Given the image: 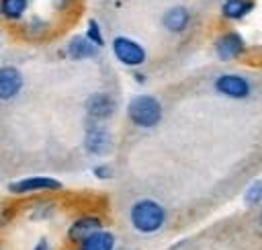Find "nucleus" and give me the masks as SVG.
<instances>
[{
    "mask_svg": "<svg viewBox=\"0 0 262 250\" xmlns=\"http://www.w3.org/2000/svg\"><path fill=\"white\" fill-rule=\"evenodd\" d=\"M115 250H123V248H115Z\"/></svg>",
    "mask_w": 262,
    "mask_h": 250,
    "instance_id": "obj_25",
    "label": "nucleus"
},
{
    "mask_svg": "<svg viewBox=\"0 0 262 250\" xmlns=\"http://www.w3.org/2000/svg\"><path fill=\"white\" fill-rule=\"evenodd\" d=\"M248 49V43L239 31H223L213 41V51L219 61H233L239 59Z\"/></svg>",
    "mask_w": 262,
    "mask_h": 250,
    "instance_id": "obj_5",
    "label": "nucleus"
},
{
    "mask_svg": "<svg viewBox=\"0 0 262 250\" xmlns=\"http://www.w3.org/2000/svg\"><path fill=\"white\" fill-rule=\"evenodd\" d=\"M33 250H55V248L49 244V240H47V238H41V240L35 244V248H33Z\"/></svg>",
    "mask_w": 262,
    "mask_h": 250,
    "instance_id": "obj_20",
    "label": "nucleus"
},
{
    "mask_svg": "<svg viewBox=\"0 0 262 250\" xmlns=\"http://www.w3.org/2000/svg\"><path fill=\"white\" fill-rule=\"evenodd\" d=\"M111 51L117 57V61L123 64V66H127V68H141L147 61L145 47L137 39H133L129 35H117V37H113Z\"/></svg>",
    "mask_w": 262,
    "mask_h": 250,
    "instance_id": "obj_3",
    "label": "nucleus"
},
{
    "mask_svg": "<svg viewBox=\"0 0 262 250\" xmlns=\"http://www.w3.org/2000/svg\"><path fill=\"white\" fill-rule=\"evenodd\" d=\"M133 80H135V82H139V84H145V80H147V78H145V74H143V72L135 70V72H133Z\"/></svg>",
    "mask_w": 262,
    "mask_h": 250,
    "instance_id": "obj_21",
    "label": "nucleus"
},
{
    "mask_svg": "<svg viewBox=\"0 0 262 250\" xmlns=\"http://www.w3.org/2000/svg\"><path fill=\"white\" fill-rule=\"evenodd\" d=\"M63 182L53 178V176H23L12 182H8V193L10 195H33V193H55L61 191Z\"/></svg>",
    "mask_w": 262,
    "mask_h": 250,
    "instance_id": "obj_7",
    "label": "nucleus"
},
{
    "mask_svg": "<svg viewBox=\"0 0 262 250\" xmlns=\"http://www.w3.org/2000/svg\"><path fill=\"white\" fill-rule=\"evenodd\" d=\"M29 0H0V18L6 23H20L27 18Z\"/></svg>",
    "mask_w": 262,
    "mask_h": 250,
    "instance_id": "obj_15",
    "label": "nucleus"
},
{
    "mask_svg": "<svg viewBox=\"0 0 262 250\" xmlns=\"http://www.w3.org/2000/svg\"><path fill=\"white\" fill-rule=\"evenodd\" d=\"M25 88V76L16 66H0V100H14Z\"/></svg>",
    "mask_w": 262,
    "mask_h": 250,
    "instance_id": "obj_9",
    "label": "nucleus"
},
{
    "mask_svg": "<svg viewBox=\"0 0 262 250\" xmlns=\"http://www.w3.org/2000/svg\"><path fill=\"white\" fill-rule=\"evenodd\" d=\"M166 219H168L166 207L160 201L151 199V197L137 199L129 207V223L141 236L158 234L166 225Z\"/></svg>",
    "mask_w": 262,
    "mask_h": 250,
    "instance_id": "obj_1",
    "label": "nucleus"
},
{
    "mask_svg": "<svg viewBox=\"0 0 262 250\" xmlns=\"http://www.w3.org/2000/svg\"><path fill=\"white\" fill-rule=\"evenodd\" d=\"M70 2H72V0H55V6L63 10V8H68V6H70Z\"/></svg>",
    "mask_w": 262,
    "mask_h": 250,
    "instance_id": "obj_22",
    "label": "nucleus"
},
{
    "mask_svg": "<svg viewBox=\"0 0 262 250\" xmlns=\"http://www.w3.org/2000/svg\"><path fill=\"white\" fill-rule=\"evenodd\" d=\"M113 148H115V137L111 129L104 127L102 123L90 121V125L84 131V150L90 156H106L113 152Z\"/></svg>",
    "mask_w": 262,
    "mask_h": 250,
    "instance_id": "obj_6",
    "label": "nucleus"
},
{
    "mask_svg": "<svg viewBox=\"0 0 262 250\" xmlns=\"http://www.w3.org/2000/svg\"><path fill=\"white\" fill-rule=\"evenodd\" d=\"M262 203V178H254L244 191V205L256 207Z\"/></svg>",
    "mask_w": 262,
    "mask_h": 250,
    "instance_id": "obj_18",
    "label": "nucleus"
},
{
    "mask_svg": "<svg viewBox=\"0 0 262 250\" xmlns=\"http://www.w3.org/2000/svg\"><path fill=\"white\" fill-rule=\"evenodd\" d=\"M98 230H102V217L96 213H84L68 225V240L78 246L82 240H86Z\"/></svg>",
    "mask_w": 262,
    "mask_h": 250,
    "instance_id": "obj_11",
    "label": "nucleus"
},
{
    "mask_svg": "<svg viewBox=\"0 0 262 250\" xmlns=\"http://www.w3.org/2000/svg\"><path fill=\"white\" fill-rule=\"evenodd\" d=\"M92 174H94V178H98V180H111V178L115 176V168H113L111 164H106V162H100V164L92 166Z\"/></svg>",
    "mask_w": 262,
    "mask_h": 250,
    "instance_id": "obj_19",
    "label": "nucleus"
},
{
    "mask_svg": "<svg viewBox=\"0 0 262 250\" xmlns=\"http://www.w3.org/2000/svg\"><path fill=\"white\" fill-rule=\"evenodd\" d=\"M127 119L139 129H154L164 119V107L154 94H133L127 102Z\"/></svg>",
    "mask_w": 262,
    "mask_h": 250,
    "instance_id": "obj_2",
    "label": "nucleus"
},
{
    "mask_svg": "<svg viewBox=\"0 0 262 250\" xmlns=\"http://www.w3.org/2000/svg\"><path fill=\"white\" fill-rule=\"evenodd\" d=\"M82 35H84L92 45H96L98 49L104 47V33H102V25L98 23V18L90 16V18L86 20V31H84Z\"/></svg>",
    "mask_w": 262,
    "mask_h": 250,
    "instance_id": "obj_17",
    "label": "nucleus"
},
{
    "mask_svg": "<svg viewBox=\"0 0 262 250\" xmlns=\"http://www.w3.org/2000/svg\"><path fill=\"white\" fill-rule=\"evenodd\" d=\"M0 250H2V248H0Z\"/></svg>",
    "mask_w": 262,
    "mask_h": 250,
    "instance_id": "obj_26",
    "label": "nucleus"
},
{
    "mask_svg": "<svg viewBox=\"0 0 262 250\" xmlns=\"http://www.w3.org/2000/svg\"><path fill=\"white\" fill-rule=\"evenodd\" d=\"M84 111L86 115L90 117V121H106L111 119L115 113H117V100L111 92H104V90H96V92H90L84 100Z\"/></svg>",
    "mask_w": 262,
    "mask_h": 250,
    "instance_id": "obj_8",
    "label": "nucleus"
},
{
    "mask_svg": "<svg viewBox=\"0 0 262 250\" xmlns=\"http://www.w3.org/2000/svg\"><path fill=\"white\" fill-rule=\"evenodd\" d=\"M260 227H262V213H260Z\"/></svg>",
    "mask_w": 262,
    "mask_h": 250,
    "instance_id": "obj_23",
    "label": "nucleus"
},
{
    "mask_svg": "<svg viewBox=\"0 0 262 250\" xmlns=\"http://www.w3.org/2000/svg\"><path fill=\"white\" fill-rule=\"evenodd\" d=\"M117 248V238L111 230H98L92 236H88L86 240H82L78 244L76 250H115Z\"/></svg>",
    "mask_w": 262,
    "mask_h": 250,
    "instance_id": "obj_14",
    "label": "nucleus"
},
{
    "mask_svg": "<svg viewBox=\"0 0 262 250\" xmlns=\"http://www.w3.org/2000/svg\"><path fill=\"white\" fill-rule=\"evenodd\" d=\"M66 55L74 61H86V59H96L100 55V49L92 45L84 35H72L66 43Z\"/></svg>",
    "mask_w": 262,
    "mask_h": 250,
    "instance_id": "obj_12",
    "label": "nucleus"
},
{
    "mask_svg": "<svg viewBox=\"0 0 262 250\" xmlns=\"http://www.w3.org/2000/svg\"><path fill=\"white\" fill-rule=\"evenodd\" d=\"M162 27L172 33V35H182L190 29L192 25V12L190 8H186L184 4H176V6H170L164 10L162 18H160Z\"/></svg>",
    "mask_w": 262,
    "mask_h": 250,
    "instance_id": "obj_10",
    "label": "nucleus"
},
{
    "mask_svg": "<svg viewBox=\"0 0 262 250\" xmlns=\"http://www.w3.org/2000/svg\"><path fill=\"white\" fill-rule=\"evenodd\" d=\"M213 90L225 98L231 100H244L252 94V82L242 76V74H233V72H225L219 74L213 80Z\"/></svg>",
    "mask_w": 262,
    "mask_h": 250,
    "instance_id": "obj_4",
    "label": "nucleus"
},
{
    "mask_svg": "<svg viewBox=\"0 0 262 250\" xmlns=\"http://www.w3.org/2000/svg\"><path fill=\"white\" fill-rule=\"evenodd\" d=\"M47 31H49V23L45 18H41L39 14L31 16V18H27L23 23V33L27 37H31V39H39V37L47 35Z\"/></svg>",
    "mask_w": 262,
    "mask_h": 250,
    "instance_id": "obj_16",
    "label": "nucleus"
},
{
    "mask_svg": "<svg viewBox=\"0 0 262 250\" xmlns=\"http://www.w3.org/2000/svg\"><path fill=\"white\" fill-rule=\"evenodd\" d=\"M0 45H2V33H0Z\"/></svg>",
    "mask_w": 262,
    "mask_h": 250,
    "instance_id": "obj_24",
    "label": "nucleus"
},
{
    "mask_svg": "<svg viewBox=\"0 0 262 250\" xmlns=\"http://www.w3.org/2000/svg\"><path fill=\"white\" fill-rule=\"evenodd\" d=\"M254 8H256V0H223L219 14L225 20L237 23V20H244L248 14H252Z\"/></svg>",
    "mask_w": 262,
    "mask_h": 250,
    "instance_id": "obj_13",
    "label": "nucleus"
}]
</instances>
